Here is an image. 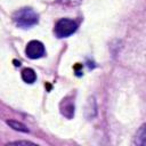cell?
<instances>
[{"mask_svg":"<svg viewBox=\"0 0 146 146\" xmlns=\"http://www.w3.org/2000/svg\"><path fill=\"white\" fill-rule=\"evenodd\" d=\"M7 124L10 125L13 129L17 130V131H21V132H29V129L26 128V125H24L23 123L18 122V121H15V120H8L7 121Z\"/></svg>","mask_w":146,"mask_h":146,"instance_id":"cell-7","label":"cell"},{"mask_svg":"<svg viewBox=\"0 0 146 146\" xmlns=\"http://www.w3.org/2000/svg\"><path fill=\"white\" fill-rule=\"evenodd\" d=\"M22 79L26 83H33L36 80V74H35L34 70L27 67V68H24L22 71Z\"/></svg>","mask_w":146,"mask_h":146,"instance_id":"cell-6","label":"cell"},{"mask_svg":"<svg viewBox=\"0 0 146 146\" xmlns=\"http://www.w3.org/2000/svg\"><path fill=\"white\" fill-rule=\"evenodd\" d=\"M133 143L136 145H146V123L140 125V128L137 130Z\"/></svg>","mask_w":146,"mask_h":146,"instance_id":"cell-5","label":"cell"},{"mask_svg":"<svg viewBox=\"0 0 146 146\" xmlns=\"http://www.w3.org/2000/svg\"><path fill=\"white\" fill-rule=\"evenodd\" d=\"M13 19L21 27H30L38 23V15L32 8H22L14 13Z\"/></svg>","mask_w":146,"mask_h":146,"instance_id":"cell-1","label":"cell"},{"mask_svg":"<svg viewBox=\"0 0 146 146\" xmlns=\"http://www.w3.org/2000/svg\"><path fill=\"white\" fill-rule=\"evenodd\" d=\"M60 113L67 119H71L74 115V104L66 98L63 99V102L60 103Z\"/></svg>","mask_w":146,"mask_h":146,"instance_id":"cell-4","label":"cell"},{"mask_svg":"<svg viewBox=\"0 0 146 146\" xmlns=\"http://www.w3.org/2000/svg\"><path fill=\"white\" fill-rule=\"evenodd\" d=\"M25 54L31 59L40 58L44 55V46L42 42H40L38 40H32L27 43V46L25 48Z\"/></svg>","mask_w":146,"mask_h":146,"instance_id":"cell-3","label":"cell"},{"mask_svg":"<svg viewBox=\"0 0 146 146\" xmlns=\"http://www.w3.org/2000/svg\"><path fill=\"white\" fill-rule=\"evenodd\" d=\"M11 144H16V145H21V144L29 145V144H31V145H33V143H31V141H14V143H11Z\"/></svg>","mask_w":146,"mask_h":146,"instance_id":"cell-8","label":"cell"},{"mask_svg":"<svg viewBox=\"0 0 146 146\" xmlns=\"http://www.w3.org/2000/svg\"><path fill=\"white\" fill-rule=\"evenodd\" d=\"M76 29H78V25L74 21L68 18H62L55 25V33L58 38H66L73 34L76 31Z\"/></svg>","mask_w":146,"mask_h":146,"instance_id":"cell-2","label":"cell"}]
</instances>
